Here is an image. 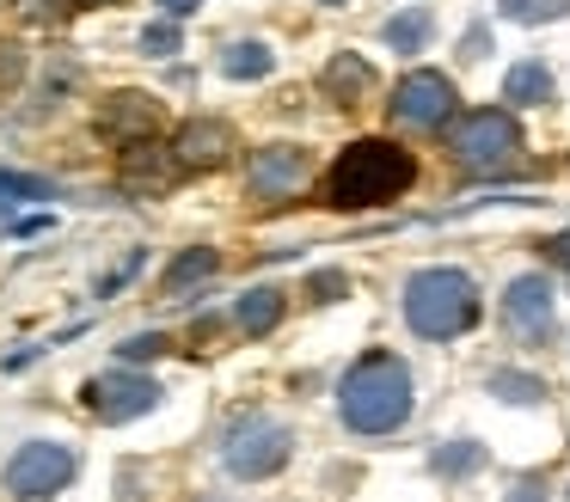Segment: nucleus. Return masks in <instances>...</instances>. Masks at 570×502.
<instances>
[{"label":"nucleus","mask_w":570,"mask_h":502,"mask_svg":"<svg viewBox=\"0 0 570 502\" xmlns=\"http://www.w3.org/2000/svg\"><path fill=\"white\" fill-rule=\"evenodd\" d=\"M160 350H166V337H160V331H141V337L117 343V355H124V362H141V355H148V362H154V355H160Z\"/></svg>","instance_id":"nucleus-27"},{"label":"nucleus","mask_w":570,"mask_h":502,"mask_svg":"<svg viewBox=\"0 0 570 502\" xmlns=\"http://www.w3.org/2000/svg\"><path fill=\"white\" fill-rule=\"evenodd\" d=\"M124 154H129L124 159V178L136 184V190H141V184H148V190H166V184L185 171V166H178V154H166V147H154V141H136V147H124Z\"/></svg>","instance_id":"nucleus-17"},{"label":"nucleus","mask_w":570,"mask_h":502,"mask_svg":"<svg viewBox=\"0 0 570 502\" xmlns=\"http://www.w3.org/2000/svg\"><path fill=\"white\" fill-rule=\"evenodd\" d=\"M307 171H313V159H307L301 141H271V147H258V154L246 159V184H252V196H264V203L295 196L301 184H307Z\"/></svg>","instance_id":"nucleus-10"},{"label":"nucleus","mask_w":570,"mask_h":502,"mask_svg":"<svg viewBox=\"0 0 570 502\" xmlns=\"http://www.w3.org/2000/svg\"><path fill=\"white\" fill-rule=\"evenodd\" d=\"M564 502H570V484H564Z\"/></svg>","instance_id":"nucleus-35"},{"label":"nucleus","mask_w":570,"mask_h":502,"mask_svg":"<svg viewBox=\"0 0 570 502\" xmlns=\"http://www.w3.org/2000/svg\"><path fill=\"white\" fill-rule=\"evenodd\" d=\"M283 313H288V294L271 288V282H258V288H246L234 301V325L246 331V337H271V331L283 325Z\"/></svg>","instance_id":"nucleus-14"},{"label":"nucleus","mask_w":570,"mask_h":502,"mask_svg":"<svg viewBox=\"0 0 570 502\" xmlns=\"http://www.w3.org/2000/svg\"><path fill=\"white\" fill-rule=\"evenodd\" d=\"M435 37V12L430 7H399L393 19L381 24V43L393 49V56H423Z\"/></svg>","instance_id":"nucleus-16"},{"label":"nucleus","mask_w":570,"mask_h":502,"mask_svg":"<svg viewBox=\"0 0 570 502\" xmlns=\"http://www.w3.org/2000/svg\"><path fill=\"white\" fill-rule=\"evenodd\" d=\"M160 404V380L136 374V367H111V374H92L87 380V411L99 423H136Z\"/></svg>","instance_id":"nucleus-9"},{"label":"nucleus","mask_w":570,"mask_h":502,"mask_svg":"<svg viewBox=\"0 0 570 502\" xmlns=\"http://www.w3.org/2000/svg\"><path fill=\"white\" fill-rule=\"evenodd\" d=\"M43 196H56V184L43 178H26V171H0V215L19 203H43Z\"/></svg>","instance_id":"nucleus-22"},{"label":"nucleus","mask_w":570,"mask_h":502,"mask_svg":"<svg viewBox=\"0 0 570 502\" xmlns=\"http://www.w3.org/2000/svg\"><path fill=\"white\" fill-rule=\"evenodd\" d=\"M19 80H26V49H19V43H0V98L13 92Z\"/></svg>","instance_id":"nucleus-25"},{"label":"nucleus","mask_w":570,"mask_h":502,"mask_svg":"<svg viewBox=\"0 0 570 502\" xmlns=\"http://www.w3.org/2000/svg\"><path fill=\"white\" fill-rule=\"evenodd\" d=\"M75 472H80V453L68 447V441H19V453L7 460L0 484L19 502H50L75 484Z\"/></svg>","instance_id":"nucleus-6"},{"label":"nucleus","mask_w":570,"mask_h":502,"mask_svg":"<svg viewBox=\"0 0 570 502\" xmlns=\"http://www.w3.org/2000/svg\"><path fill=\"white\" fill-rule=\"evenodd\" d=\"M484 392H491L497 404H515V411H533V404H546V380L528 374V367H491L484 374Z\"/></svg>","instance_id":"nucleus-19"},{"label":"nucleus","mask_w":570,"mask_h":502,"mask_svg":"<svg viewBox=\"0 0 570 502\" xmlns=\"http://www.w3.org/2000/svg\"><path fill=\"white\" fill-rule=\"evenodd\" d=\"M271 68H276V49L258 43V37H246V43H227V49H222V73H227V80H264Z\"/></svg>","instance_id":"nucleus-21"},{"label":"nucleus","mask_w":570,"mask_h":502,"mask_svg":"<svg viewBox=\"0 0 570 502\" xmlns=\"http://www.w3.org/2000/svg\"><path fill=\"white\" fill-rule=\"evenodd\" d=\"M197 7H203V0H160V12H166V19H190Z\"/></svg>","instance_id":"nucleus-33"},{"label":"nucleus","mask_w":570,"mask_h":502,"mask_svg":"<svg viewBox=\"0 0 570 502\" xmlns=\"http://www.w3.org/2000/svg\"><path fill=\"white\" fill-rule=\"evenodd\" d=\"M87 7H92V0H87Z\"/></svg>","instance_id":"nucleus-36"},{"label":"nucleus","mask_w":570,"mask_h":502,"mask_svg":"<svg viewBox=\"0 0 570 502\" xmlns=\"http://www.w3.org/2000/svg\"><path fill=\"white\" fill-rule=\"evenodd\" d=\"M141 264H148V257H141V252H136V257H124V264H117V269H111V276H105V282H99V294H111V288H124V282H129V276H136V269H141Z\"/></svg>","instance_id":"nucleus-31"},{"label":"nucleus","mask_w":570,"mask_h":502,"mask_svg":"<svg viewBox=\"0 0 570 502\" xmlns=\"http://www.w3.org/2000/svg\"><path fill=\"white\" fill-rule=\"evenodd\" d=\"M215 269H222V252H215V245H185V252H178L173 264H166L160 294H166V301H178V294H185L190 282H209Z\"/></svg>","instance_id":"nucleus-18"},{"label":"nucleus","mask_w":570,"mask_h":502,"mask_svg":"<svg viewBox=\"0 0 570 502\" xmlns=\"http://www.w3.org/2000/svg\"><path fill=\"white\" fill-rule=\"evenodd\" d=\"M178 43H185V37H178V19H154L148 31H141V49H148V56H178Z\"/></svg>","instance_id":"nucleus-24"},{"label":"nucleus","mask_w":570,"mask_h":502,"mask_svg":"<svg viewBox=\"0 0 570 502\" xmlns=\"http://www.w3.org/2000/svg\"><path fill=\"white\" fill-rule=\"evenodd\" d=\"M154 129H160V105H154L148 92H111L99 105V135H111V141H124V147L154 141Z\"/></svg>","instance_id":"nucleus-11"},{"label":"nucleus","mask_w":570,"mask_h":502,"mask_svg":"<svg viewBox=\"0 0 570 502\" xmlns=\"http://www.w3.org/2000/svg\"><path fill=\"white\" fill-rule=\"evenodd\" d=\"M399 313H405V325L417 331L423 343H454L479 325L484 301H479V282H472L466 269L423 264V269H411L405 288H399Z\"/></svg>","instance_id":"nucleus-3"},{"label":"nucleus","mask_w":570,"mask_h":502,"mask_svg":"<svg viewBox=\"0 0 570 502\" xmlns=\"http://www.w3.org/2000/svg\"><path fill=\"white\" fill-rule=\"evenodd\" d=\"M173 154H178V166H185V171H215V166H227V154H234V129L215 122V117H197V122L178 129Z\"/></svg>","instance_id":"nucleus-12"},{"label":"nucleus","mask_w":570,"mask_h":502,"mask_svg":"<svg viewBox=\"0 0 570 502\" xmlns=\"http://www.w3.org/2000/svg\"><path fill=\"white\" fill-rule=\"evenodd\" d=\"M325 7H344V0H325Z\"/></svg>","instance_id":"nucleus-34"},{"label":"nucleus","mask_w":570,"mask_h":502,"mask_svg":"<svg viewBox=\"0 0 570 502\" xmlns=\"http://www.w3.org/2000/svg\"><path fill=\"white\" fill-rule=\"evenodd\" d=\"M19 12H26V19H50L56 24L68 7H62V0H19Z\"/></svg>","instance_id":"nucleus-32"},{"label":"nucleus","mask_w":570,"mask_h":502,"mask_svg":"<svg viewBox=\"0 0 570 502\" xmlns=\"http://www.w3.org/2000/svg\"><path fill=\"white\" fill-rule=\"evenodd\" d=\"M448 154L466 171H503L521 154V122L509 105H479L448 122Z\"/></svg>","instance_id":"nucleus-4"},{"label":"nucleus","mask_w":570,"mask_h":502,"mask_svg":"<svg viewBox=\"0 0 570 502\" xmlns=\"http://www.w3.org/2000/svg\"><path fill=\"white\" fill-rule=\"evenodd\" d=\"M503 331L521 343V350H546L558 331V288L552 276H540V269H528V276H515L503 288Z\"/></svg>","instance_id":"nucleus-8"},{"label":"nucleus","mask_w":570,"mask_h":502,"mask_svg":"<svg viewBox=\"0 0 570 502\" xmlns=\"http://www.w3.org/2000/svg\"><path fill=\"white\" fill-rule=\"evenodd\" d=\"M386 110H393L399 129H448V122L460 117V92L442 68H411L405 80L393 86Z\"/></svg>","instance_id":"nucleus-7"},{"label":"nucleus","mask_w":570,"mask_h":502,"mask_svg":"<svg viewBox=\"0 0 570 502\" xmlns=\"http://www.w3.org/2000/svg\"><path fill=\"white\" fill-rule=\"evenodd\" d=\"M411 411H417V380H411L405 355H393V350L356 355L344 367V380H337V416L362 441L399 435L411 423Z\"/></svg>","instance_id":"nucleus-1"},{"label":"nucleus","mask_w":570,"mask_h":502,"mask_svg":"<svg viewBox=\"0 0 570 502\" xmlns=\"http://www.w3.org/2000/svg\"><path fill=\"white\" fill-rule=\"evenodd\" d=\"M491 56V24H466V37H460V61H484Z\"/></svg>","instance_id":"nucleus-26"},{"label":"nucleus","mask_w":570,"mask_h":502,"mask_svg":"<svg viewBox=\"0 0 570 502\" xmlns=\"http://www.w3.org/2000/svg\"><path fill=\"white\" fill-rule=\"evenodd\" d=\"M344 294H350V276H344V269H313V276H307V301L332 306V301H344Z\"/></svg>","instance_id":"nucleus-23"},{"label":"nucleus","mask_w":570,"mask_h":502,"mask_svg":"<svg viewBox=\"0 0 570 502\" xmlns=\"http://www.w3.org/2000/svg\"><path fill=\"white\" fill-rule=\"evenodd\" d=\"M503 502H552V484H546V478H515V490H509Z\"/></svg>","instance_id":"nucleus-28"},{"label":"nucleus","mask_w":570,"mask_h":502,"mask_svg":"<svg viewBox=\"0 0 570 502\" xmlns=\"http://www.w3.org/2000/svg\"><path fill=\"white\" fill-rule=\"evenodd\" d=\"M288 453H295V429L276 423V416H264V411H246L222 441V465H227V478H239V484L276 478L288 465Z\"/></svg>","instance_id":"nucleus-5"},{"label":"nucleus","mask_w":570,"mask_h":502,"mask_svg":"<svg viewBox=\"0 0 570 502\" xmlns=\"http://www.w3.org/2000/svg\"><path fill=\"white\" fill-rule=\"evenodd\" d=\"M484 460H491V453H484V441H472V435H460V441H442V447L430 453V472L435 478H472V472H484Z\"/></svg>","instance_id":"nucleus-20"},{"label":"nucleus","mask_w":570,"mask_h":502,"mask_svg":"<svg viewBox=\"0 0 570 502\" xmlns=\"http://www.w3.org/2000/svg\"><path fill=\"white\" fill-rule=\"evenodd\" d=\"M552 92H558V80L540 56L515 61V68L503 73V105L509 110H540V105H552Z\"/></svg>","instance_id":"nucleus-13"},{"label":"nucleus","mask_w":570,"mask_h":502,"mask_svg":"<svg viewBox=\"0 0 570 502\" xmlns=\"http://www.w3.org/2000/svg\"><path fill=\"white\" fill-rule=\"evenodd\" d=\"M417 184V159L393 135H362L325 171V203L332 208H381Z\"/></svg>","instance_id":"nucleus-2"},{"label":"nucleus","mask_w":570,"mask_h":502,"mask_svg":"<svg viewBox=\"0 0 570 502\" xmlns=\"http://www.w3.org/2000/svg\"><path fill=\"white\" fill-rule=\"evenodd\" d=\"M540 257H546L552 269H570V233H552V239L540 245Z\"/></svg>","instance_id":"nucleus-30"},{"label":"nucleus","mask_w":570,"mask_h":502,"mask_svg":"<svg viewBox=\"0 0 570 502\" xmlns=\"http://www.w3.org/2000/svg\"><path fill=\"white\" fill-rule=\"evenodd\" d=\"M497 12L515 24H540V0H497Z\"/></svg>","instance_id":"nucleus-29"},{"label":"nucleus","mask_w":570,"mask_h":502,"mask_svg":"<svg viewBox=\"0 0 570 502\" xmlns=\"http://www.w3.org/2000/svg\"><path fill=\"white\" fill-rule=\"evenodd\" d=\"M368 86H374V68L356 56V49H337V56L325 61V73H320V92L332 98V105H356Z\"/></svg>","instance_id":"nucleus-15"}]
</instances>
